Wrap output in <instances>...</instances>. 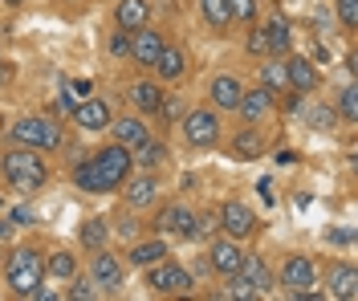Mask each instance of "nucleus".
<instances>
[{"mask_svg":"<svg viewBox=\"0 0 358 301\" xmlns=\"http://www.w3.org/2000/svg\"><path fill=\"white\" fill-rule=\"evenodd\" d=\"M45 163L33 147H21V151H8L4 155V179L17 187V191H37L45 184Z\"/></svg>","mask_w":358,"mask_h":301,"instance_id":"obj_1","label":"nucleus"},{"mask_svg":"<svg viewBox=\"0 0 358 301\" xmlns=\"http://www.w3.org/2000/svg\"><path fill=\"white\" fill-rule=\"evenodd\" d=\"M131 151L127 147H102L98 155H90V163H94V171H98V184H102V191H114V187L127 184V175H131Z\"/></svg>","mask_w":358,"mask_h":301,"instance_id":"obj_2","label":"nucleus"},{"mask_svg":"<svg viewBox=\"0 0 358 301\" xmlns=\"http://www.w3.org/2000/svg\"><path fill=\"white\" fill-rule=\"evenodd\" d=\"M8 135H13V142L33 147V151H53V147H62V126L49 122V118H17Z\"/></svg>","mask_w":358,"mask_h":301,"instance_id":"obj_3","label":"nucleus"},{"mask_svg":"<svg viewBox=\"0 0 358 301\" xmlns=\"http://www.w3.org/2000/svg\"><path fill=\"white\" fill-rule=\"evenodd\" d=\"M183 139L192 147H216L220 142V118H216V110H187L183 115Z\"/></svg>","mask_w":358,"mask_h":301,"instance_id":"obj_4","label":"nucleus"},{"mask_svg":"<svg viewBox=\"0 0 358 301\" xmlns=\"http://www.w3.org/2000/svg\"><path fill=\"white\" fill-rule=\"evenodd\" d=\"M147 285H151L155 293L179 298V293H192V285H196V281H192V273H187L183 265H171V260H167V265H159V260H155V269L147 273Z\"/></svg>","mask_w":358,"mask_h":301,"instance_id":"obj_5","label":"nucleus"},{"mask_svg":"<svg viewBox=\"0 0 358 301\" xmlns=\"http://www.w3.org/2000/svg\"><path fill=\"white\" fill-rule=\"evenodd\" d=\"M216 220H220L224 236H232V240H245V236L257 232V212L248 208V204H241V200H228Z\"/></svg>","mask_w":358,"mask_h":301,"instance_id":"obj_6","label":"nucleus"},{"mask_svg":"<svg viewBox=\"0 0 358 301\" xmlns=\"http://www.w3.org/2000/svg\"><path fill=\"white\" fill-rule=\"evenodd\" d=\"M281 285L289 289V298H297V293L313 289V285H317V273H313V260H310V256H289V260L281 265Z\"/></svg>","mask_w":358,"mask_h":301,"instance_id":"obj_7","label":"nucleus"},{"mask_svg":"<svg viewBox=\"0 0 358 301\" xmlns=\"http://www.w3.org/2000/svg\"><path fill=\"white\" fill-rule=\"evenodd\" d=\"M90 281L98 285V293H114V289L122 285V265H118V256L106 253V249H98V253H94V269H90Z\"/></svg>","mask_w":358,"mask_h":301,"instance_id":"obj_8","label":"nucleus"},{"mask_svg":"<svg viewBox=\"0 0 358 301\" xmlns=\"http://www.w3.org/2000/svg\"><path fill=\"white\" fill-rule=\"evenodd\" d=\"M241 260H245V249H241V240H232V236H224V240H216V244L208 249V265H212L220 277L236 273Z\"/></svg>","mask_w":358,"mask_h":301,"instance_id":"obj_9","label":"nucleus"},{"mask_svg":"<svg viewBox=\"0 0 358 301\" xmlns=\"http://www.w3.org/2000/svg\"><path fill=\"white\" fill-rule=\"evenodd\" d=\"M73 122H78L82 131H106L114 122V115L102 98H82V102L73 106Z\"/></svg>","mask_w":358,"mask_h":301,"instance_id":"obj_10","label":"nucleus"},{"mask_svg":"<svg viewBox=\"0 0 358 301\" xmlns=\"http://www.w3.org/2000/svg\"><path fill=\"white\" fill-rule=\"evenodd\" d=\"M41 281H45V269H37V265H8V289L17 298H37Z\"/></svg>","mask_w":358,"mask_h":301,"instance_id":"obj_11","label":"nucleus"},{"mask_svg":"<svg viewBox=\"0 0 358 301\" xmlns=\"http://www.w3.org/2000/svg\"><path fill=\"white\" fill-rule=\"evenodd\" d=\"M159 53H163V37H159L155 29H147V24H143L138 33H131V57L138 61V66H147V70H151Z\"/></svg>","mask_w":358,"mask_h":301,"instance_id":"obj_12","label":"nucleus"},{"mask_svg":"<svg viewBox=\"0 0 358 301\" xmlns=\"http://www.w3.org/2000/svg\"><path fill=\"white\" fill-rule=\"evenodd\" d=\"M147 21H151V4H147V0H118L114 24H118L122 33H138Z\"/></svg>","mask_w":358,"mask_h":301,"instance_id":"obj_13","label":"nucleus"},{"mask_svg":"<svg viewBox=\"0 0 358 301\" xmlns=\"http://www.w3.org/2000/svg\"><path fill=\"white\" fill-rule=\"evenodd\" d=\"M110 131H114V142H118V147H127V151H138V147H143V142L151 139V135H147V122H138V118H114L110 122Z\"/></svg>","mask_w":358,"mask_h":301,"instance_id":"obj_14","label":"nucleus"},{"mask_svg":"<svg viewBox=\"0 0 358 301\" xmlns=\"http://www.w3.org/2000/svg\"><path fill=\"white\" fill-rule=\"evenodd\" d=\"M212 102H216V110H236L241 106V94H245V86L232 78V73H220V78H212Z\"/></svg>","mask_w":358,"mask_h":301,"instance_id":"obj_15","label":"nucleus"},{"mask_svg":"<svg viewBox=\"0 0 358 301\" xmlns=\"http://www.w3.org/2000/svg\"><path fill=\"white\" fill-rule=\"evenodd\" d=\"M285 73H289V90H297V94L317 90V70H313L310 57H289L285 61Z\"/></svg>","mask_w":358,"mask_h":301,"instance_id":"obj_16","label":"nucleus"},{"mask_svg":"<svg viewBox=\"0 0 358 301\" xmlns=\"http://www.w3.org/2000/svg\"><path fill=\"white\" fill-rule=\"evenodd\" d=\"M261 155H265V139H261L252 126H245V131L232 135V159L252 163V159H261Z\"/></svg>","mask_w":358,"mask_h":301,"instance_id":"obj_17","label":"nucleus"},{"mask_svg":"<svg viewBox=\"0 0 358 301\" xmlns=\"http://www.w3.org/2000/svg\"><path fill=\"white\" fill-rule=\"evenodd\" d=\"M330 293H334L338 301L358 298V269L355 265H334V269H330Z\"/></svg>","mask_w":358,"mask_h":301,"instance_id":"obj_18","label":"nucleus"},{"mask_svg":"<svg viewBox=\"0 0 358 301\" xmlns=\"http://www.w3.org/2000/svg\"><path fill=\"white\" fill-rule=\"evenodd\" d=\"M236 273H241V277H245L248 285L257 289V298H261V293H268V289H273V273H268V269H265V260H261V256L245 253V260H241V269H236Z\"/></svg>","mask_w":358,"mask_h":301,"instance_id":"obj_19","label":"nucleus"},{"mask_svg":"<svg viewBox=\"0 0 358 301\" xmlns=\"http://www.w3.org/2000/svg\"><path fill=\"white\" fill-rule=\"evenodd\" d=\"M241 115H245V122H261V118L273 110V94L261 86V90H245L241 94V106H236Z\"/></svg>","mask_w":358,"mask_h":301,"instance_id":"obj_20","label":"nucleus"},{"mask_svg":"<svg viewBox=\"0 0 358 301\" xmlns=\"http://www.w3.org/2000/svg\"><path fill=\"white\" fill-rule=\"evenodd\" d=\"M151 70H155L163 82H179L183 70H187V57H183L176 45H163V53L155 57V66H151Z\"/></svg>","mask_w":358,"mask_h":301,"instance_id":"obj_21","label":"nucleus"},{"mask_svg":"<svg viewBox=\"0 0 358 301\" xmlns=\"http://www.w3.org/2000/svg\"><path fill=\"white\" fill-rule=\"evenodd\" d=\"M187 224H192V208H183V204L163 208V212H159V220H155V228L163 232V236H183Z\"/></svg>","mask_w":358,"mask_h":301,"instance_id":"obj_22","label":"nucleus"},{"mask_svg":"<svg viewBox=\"0 0 358 301\" xmlns=\"http://www.w3.org/2000/svg\"><path fill=\"white\" fill-rule=\"evenodd\" d=\"M127 98H131L134 110H147V115H151V110H159V102H163V90H159L155 82L143 78V82H134L131 90H127Z\"/></svg>","mask_w":358,"mask_h":301,"instance_id":"obj_23","label":"nucleus"},{"mask_svg":"<svg viewBox=\"0 0 358 301\" xmlns=\"http://www.w3.org/2000/svg\"><path fill=\"white\" fill-rule=\"evenodd\" d=\"M155 196H159V179L155 175H138V179L127 187V204H131V208H147V204H155Z\"/></svg>","mask_w":358,"mask_h":301,"instance_id":"obj_24","label":"nucleus"},{"mask_svg":"<svg viewBox=\"0 0 358 301\" xmlns=\"http://www.w3.org/2000/svg\"><path fill=\"white\" fill-rule=\"evenodd\" d=\"M265 37H268V53H285L293 41V29L285 17H268L265 21Z\"/></svg>","mask_w":358,"mask_h":301,"instance_id":"obj_25","label":"nucleus"},{"mask_svg":"<svg viewBox=\"0 0 358 301\" xmlns=\"http://www.w3.org/2000/svg\"><path fill=\"white\" fill-rule=\"evenodd\" d=\"M82 244H86L90 253H98V249H106V236H110V228H106V220L102 216H90V220H82Z\"/></svg>","mask_w":358,"mask_h":301,"instance_id":"obj_26","label":"nucleus"},{"mask_svg":"<svg viewBox=\"0 0 358 301\" xmlns=\"http://www.w3.org/2000/svg\"><path fill=\"white\" fill-rule=\"evenodd\" d=\"M261 82H265L268 94H285L289 90V73H285V61H268L265 73H261Z\"/></svg>","mask_w":358,"mask_h":301,"instance_id":"obj_27","label":"nucleus"},{"mask_svg":"<svg viewBox=\"0 0 358 301\" xmlns=\"http://www.w3.org/2000/svg\"><path fill=\"white\" fill-rule=\"evenodd\" d=\"M45 273H53V277L69 281L73 273H78V256H73V253H53L49 260H45Z\"/></svg>","mask_w":358,"mask_h":301,"instance_id":"obj_28","label":"nucleus"},{"mask_svg":"<svg viewBox=\"0 0 358 301\" xmlns=\"http://www.w3.org/2000/svg\"><path fill=\"white\" fill-rule=\"evenodd\" d=\"M216 228H220V220H216L212 212H200V216L192 212V224H187V232H183V236H187V240H203V236H212Z\"/></svg>","mask_w":358,"mask_h":301,"instance_id":"obj_29","label":"nucleus"},{"mask_svg":"<svg viewBox=\"0 0 358 301\" xmlns=\"http://www.w3.org/2000/svg\"><path fill=\"white\" fill-rule=\"evenodd\" d=\"M163 256H167V244H163V240H147V244H134L131 260L134 265H155V260H163Z\"/></svg>","mask_w":358,"mask_h":301,"instance_id":"obj_30","label":"nucleus"},{"mask_svg":"<svg viewBox=\"0 0 358 301\" xmlns=\"http://www.w3.org/2000/svg\"><path fill=\"white\" fill-rule=\"evenodd\" d=\"M73 184L82 187V191H102V184H98V171H94V163H90V159L73 163Z\"/></svg>","mask_w":358,"mask_h":301,"instance_id":"obj_31","label":"nucleus"},{"mask_svg":"<svg viewBox=\"0 0 358 301\" xmlns=\"http://www.w3.org/2000/svg\"><path fill=\"white\" fill-rule=\"evenodd\" d=\"M200 13H203V21L212 24V29H224V24L232 21V17H228V4H224V0H200Z\"/></svg>","mask_w":358,"mask_h":301,"instance_id":"obj_32","label":"nucleus"},{"mask_svg":"<svg viewBox=\"0 0 358 301\" xmlns=\"http://www.w3.org/2000/svg\"><path fill=\"white\" fill-rule=\"evenodd\" d=\"M90 90H94V82H90V78H78V82H69L66 94H62V106H66L69 115H73V106H78L82 98H90Z\"/></svg>","mask_w":358,"mask_h":301,"instance_id":"obj_33","label":"nucleus"},{"mask_svg":"<svg viewBox=\"0 0 358 301\" xmlns=\"http://www.w3.org/2000/svg\"><path fill=\"white\" fill-rule=\"evenodd\" d=\"M134 159L143 163V167H159V163L167 159V147H163V142H155V139H147L138 151H134Z\"/></svg>","mask_w":358,"mask_h":301,"instance_id":"obj_34","label":"nucleus"},{"mask_svg":"<svg viewBox=\"0 0 358 301\" xmlns=\"http://www.w3.org/2000/svg\"><path fill=\"white\" fill-rule=\"evenodd\" d=\"M228 4V17L241 24H252L257 21V0H224Z\"/></svg>","mask_w":358,"mask_h":301,"instance_id":"obj_35","label":"nucleus"},{"mask_svg":"<svg viewBox=\"0 0 358 301\" xmlns=\"http://www.w3.org/2000/svg\"><path fill=\"white\" fill-rule=\"evenodd\" d=\"M338 115H342V122H358V90L355 86H346V90L338 94Z\"/></svg>","mask_w":358,"mask_h":301,"instance_id":"obj_36","label":"nucleus"},{"mask_svg":"<svg viewBox=\"0 0 358 301\" xmlns=\"http://www.w3.org/2000/svg\"><path fill=\"white\" fill-rule=\"evenodd\" d=\"M94 298H98V285L90 277H78V273H73V277H69V301H94Z\"/></svg>","mask_w":358,"mask_h":301,"instance_id":"obj_37","label":"nucleus"},{"mask_svg":"<svg viewBox=\"0 0 358 301\" xmlns=\"http://www.w3.org/2000/svg\"><path fill=\"white\" fill-rule=\"evenodd\" d=\"M224 281H228V298H241V301H252V298H257V289H252V285H248L241 273H228Z\"/></svg>","mask_w":358,"mask_h":301,"instance_id":"obj_38","label":"nucleus"},{"mask_svg":"<svg viewBox=\"0 0 358 301\" xmlns=\"http://www.w3.org/2000/svg\"><path fill=\"white\" fill-rule=\"evenodd\" d=\"M248 53H252V57H265V53H268L265 24H252V29H248Z\"/></svg>","mask_w":358,"mask_h":301,"instance_id":"obj_39","label":"nucleus"},{"mask_svg":"<svg viewBox=\"0 0 358 301\" xmlns=\"http://www.w3.org/2000/svg\"><path fill=\"white\" fill-rule=\"evenodd\" d=\"M338 17L342 29H358V0H338Z\"/></svg>","mask_w":358,"mask_h":301,"instance_id":"obj_40","label":"nucleus"},{"mask_svg":"<svg viewBox=\"0 0 358 301\" xmlns=\"http://www.w3.org/2000/svg\"><path fill=\"white\" fill-rule=\"evenodd\" d=\"M110 53H114V57H131V33H122V29H118V33L110 37Z\"/></svg>","mask_w":358,"mask_h":301,"instance_id":"obj_41","label":"nucleus"},{"mask_svg":"<svg viewBox=\"0 0 358 301\" xmlns=\"http://www.w3.org/2000/svg\"><path fill=\"white\" fill-rule=\"evenodd\" d=\"M310 118H313V126H317V131H330V126H334V110H326V106H317Z\"/></svg>","mask_w":358,"mask_h":301,"instance_id":"obj_42","label":"nucleus"},{"mask_svg":"<svg viewBox=\"0 0 358 301\" xmlns=\"http://www.w3.org/2000/svg\"><path fill=\"white\" fill-rule=\"evenodd\" d=\"M326 240H330V244H355V232L350 228H330L326 232Z\"/></svg>","mask_w":358,"mask_h":301,"instance_id":"obj_43","label":"nucleus"},{"mask_svg":"<svg viewBox=\"0 0 358 301\" xmlns=\"http://www.w3.org/2000/svg\"><path fill=\"white\" fill-rule=\"evenodd\" d=\"M257 196L265 200V208H268V204H273V184H268V179H257Z\"/></svg>","mask_w":358,"mask_h":301,"instance_id":"obj_44","label":"nucleus"},{"mask_svg":"<svg viewBox=\"0 0 358 301\" xmlns=\"http://www.w3.org/2000/svg\"><path fill=\"white\" fill-rule=\"evenodd\" d=\"M13 224H37V220H33V208H17L13 212Z\"/></svg>","mask_w":358,"mask_h":301,"instance_id":"obj_45","label":"nucleus"},{"mask_svg":"<svg viewBox=\"0 0 358 301\" xmlns=\"http://www.w3.org/2000/svg\"><path fill=\"white\" fill-rule=\"evenodd\" d=\"M8 78H13V66H4V61H0V86H4Z\"/></svg>","mask_w":358,"mask_h":301,"instance_id":"obj_46","label":"nucleus"},{"mask_svg":"<svg viewBox=\"0 0 358 301\" xmlns=\"http://www.w3.org/2000/svg\"><path fill=\"white\" fill-rule=\"evenodd\" d=\"M8 232H13V224H8V220H0V240H4Z\"/></svg>","mask_w":358,"mask_h":301,"instance_id":"obj_47","label":"nucleus"}]
</instances>
